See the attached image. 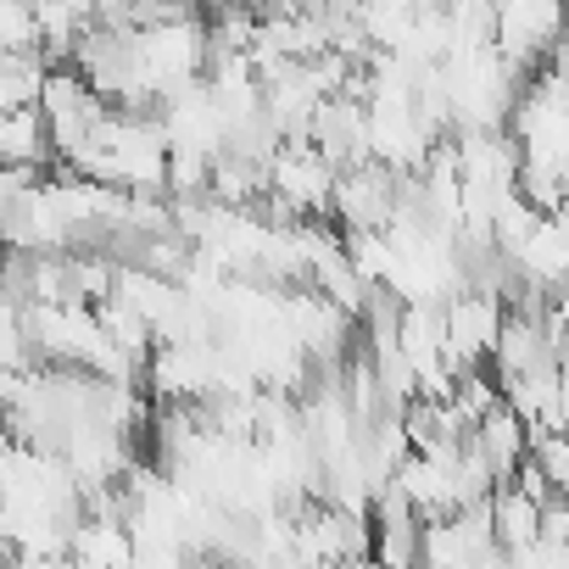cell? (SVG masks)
I'll list each match as a JSON object with an SVG mask.
<instances>
[{
	"mask_svg": "<svg viewBox=\"0 0 569 569\" xmlns=\"http://www.w3.org/2000/svg\"><path fill=\"white\" fill-rule=\"evenodd\" d=\"M397 190H402V173H391L380 162H358V168L336 173L330 223L341 234H386L397 218Z\"/></svg>",
	"mask_w": 569,
	"mask_h": 569,
	"instance_id": "1",
	"label": "cell"
},
{
	"mask_svg": "<svg viewBox=\"0 0 569 569\" xmlns=\"http://www.w3.org/2000/svg\"><path fill=\"white\" fill-rule=\"evenodd\" d=\"M469 447L486 458V469L497 475V486H508V480H513V469L530 458V425H525L508 402H497V408L475 425Z\"/></svg>",
	"mask_w": 569,
	"mask_h": 569,
	"instance_id": "3",
	"label": "cell"
},
{
	"mask_svg": "<svg viewBox=\"0 0 569 569\" xmlns=\"http://www.w3.org/2000/svg\"><path fill=\"white\" fill-rule=\"evenodd\" d=\"M486 508H491V536H497L502 558H519V552H530V547L541 541V513H547V508H536V502L519 497L513 486H497V497H491Z\"/></svg>",
	"mask_w": 569,
	"mask_h": 569,
	"instance_id": "5",
	"label": "cell"
},
{
	"mask_svg": "<svg viewBox=\"0 0 569 569\" xmlns=\"http://www.w3.org/2000/svg\"><path fill=\"white\" fill-rule=\"evenodd\" d=\"M441 325H447V369L452 380L469 375V369H491L497 358V341H502V325H508V308L497 297H452L441 308Z\"/></svg>",
	"mask_w": 569,
	"mask_h": 569,
	"instance_id": "2",
	"label": "cell"
},
{
	"mask_svg": "<svg viewBox=\"0 0 569 569\" xmlns=\"http://www.w3.org/2000/svg\"><path fill=\"white\" fill-rule=\"evenodd\" d=\"M0 57H40L34 7H0Z\"/></svg>",
	"mask_w": 569,
	"mask_h": 569,
	"instance_id": "7",
	"label": "cell"
},
{
	"mask_svg": "<svg viewBox=\"0 0 569 569\" xmlns=\"http://www.w3.org/2000/svg\"><path fill=\"white\" fill-rule=\"evenodd\" d=\"M46 79H51V62L46 57H0V112L40 107Z\"/></svg>",
	"mask_w": 569,
	"mask_h": 569,
	"instance_id": "6",
	"label": "cell"
},
{
	"mask_svg": "<svg viewBox=\"0 0 569 569\" xmlns=\"http://www.w3.org/2000/svg\"><path fill=\"white\" fill-rule=\"evenodd\" d=\"M51 168H57V151H51V129L40 107L0 112V173H51Z\"/></svg>",
	"mask_w": 569,
	"mask_h": 569,
	"instance_id": "4",
	"label": "cell"
}]
</instances>
